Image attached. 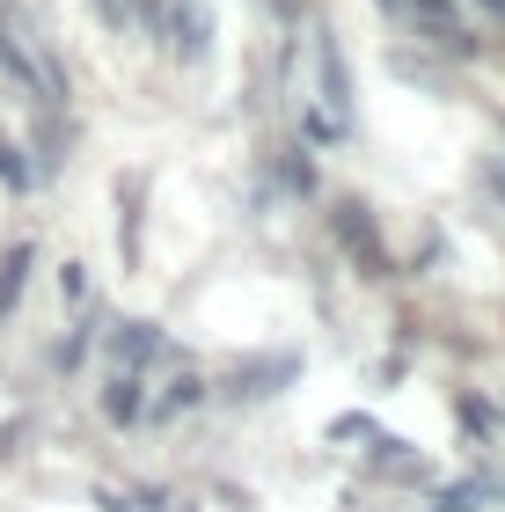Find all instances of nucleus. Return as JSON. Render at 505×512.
Masks as SVG:
<instances>
[]
</instances>
